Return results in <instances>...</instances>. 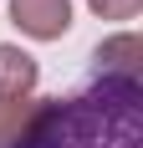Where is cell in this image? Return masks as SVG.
Segmentation results:
<instances>
[{
	"label": "cell",
	"mask_w": 143,
	"mask_h": 148,
	"mask_svg": "<svg viewBox=\"0 0 143 148\" xmlns=\"http://www.w3.org/2000/svg\"><path fill=\"white\" fill-rule=\"evenodd\" d=\"M10 10H15V26L41 36V41H51V36H61L72 26L67 0H10Z\"/></svg>",
	"instance_id": "obj_1"
},
{
	"label": "cell",
	"mask_w": 143,
	"mask_h": 148,
	"mask_svg": "<svg viewBox=\"0 0 143 148\" xmlns=\"http://www.w3.org/2000/svg\"><path fill=\"white\" fill-rule=\"evenodd\" d=\"M31 82H36V61L15 46H0V102H21Z\"/></svg>",
	"instance_id": "obj_2"
},
{
	"label": "cell",
	"mask_w": 143,
	"mask_h": 148,
	"mask_svg": "<svg viewBox=\"0 0 143 148\" xmlns=\"http://www.w3.org/2000/svg\"><path fill=\"white\" fill-rule=\"evenodd\" d=\"M138 0H92V10H107V15H133Z\"/></svg>",
	"instance_id": "obj_3"
}]
</instances>
